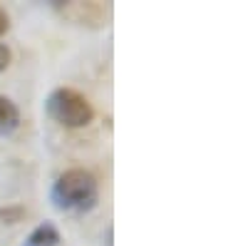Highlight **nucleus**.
I'll use <instances>...</instances> for the list:
<instances>
[{
  "label": "nucleus",
  "mask_w": 248,
  "mask_h": 246,
  "mask_svg": "<svg viewBox=\"0 0 248 246\" xmlns=\"http://www.w3.org/2000/svg\"><path fill=\"white\" fill-rule=\"evenodd\" d=\"M20 125V110L15 102L0 95V134H13Z\"/></svg>",
  "instance_id": "39448f33"
},
{
  "label": "nucleus",
  "mask_w": 248,
  "mask_h": 246,
  "mask_svg": "<svg viewBox=\"0 0 248 246\" xmlns=\"http://www.w3.org/2000/svg\"><path fill=\"white\" fill-rule=\"evenodd\" d=\"M60 244V231L55 224L45 221V224H40V227H35L30 231V236L25 239L23 246H57Z\"/></svg>",
  "instance_id": "20e7f679"
},
{
  "label": "nucleus",
  "mask_w": 248,
  "mask_h": 246,
  "mask_svg": "<svg viewBox=\"0 0 248 246\" xmlns=\"http://www.w3.org/2000/svg\"><path fill=\"white\" fill-rule=\"evenodd\" d=\"M8 25H10V20H8V13L0 8V35H3L5 30H8Z\"/></svg>",
  "instance_id": "6e6552de"
},
{
  "label": "nucleus",
  "mask_w": 248,
  "mask_h": 246,
  "mask_svg": "<svg viewBox=\"0 0 248 246\" xmlns=\"http://www.w3.org/2000/svg\"><path fill=\"white\" fill-rule=\"evenodd\" d=\"M8 65H10V50H8V45L0 43V72H3Z\"/></svg>",
  "instance_id": "0eeeda50"
},
{
  "label": "nucleus",
  "mask_w": 248,
  "mask_h": 246,
  "mask_svg": "<svg viewBox=\"0 0 248 246\" xmlns=\"http://www.w3.org/2000/svg\"><path fill=\"white\" fill-rule=\"evenodd\" d=\"M23 216H25V209H23V207L0 209V219H3L5 224H17V221H23Z\"/></svg>",
  "instance_id": "423d86ee"
},
{
  "label": "nucleus",
  "mask_w": 248,
  "mask_h": 246,
  "mask_svg": "<svg viewBox=\"0 0 248 246\" xmlns=\"http://www.w3.org/2000/svg\"><path fill=\"white\" fill-rule=\"evenodd\" d=\"M47 115L55 122H60L62 127L77 130V127L90 125L94 110L85 95H79L77 90H70V87H60L47 97Z\"/></svg>",
  "instance_id": "f03ea898"
},
{
  "label": "nucleus",
  "mask_w": 248,
  "mask_h": 246,
  "mask_svg": "<svg viewBox=\"0 0 248 246\" xmlns=\"http://www.w3.org/2000/svg\"><path fill=\"white\" fill-rule=\"evenodd\" d=\"M99 197L97 179L87 169H67L52 184V201L62 212H90Z\"/></svg>",
  "instance_id": "f257e3e1"
},
{
  "label": "nucleus",
  "mask_w": 248,
  "mask_h": 246,
  "mask_svg": "<svg viewBox=\"0 0 248 246\" xmlns=\"http://www.w3.org/2000/svg\"><path fill=\"white\" fill-rule=\"evenodd\" d=\"M55 8L65 17L75 20L77 25H99V23H105V17H107V10L99 3H65V5L55 3Z\"/></svg>",
  "instance_id": "7ed1b4c3"
}]
</instances>
